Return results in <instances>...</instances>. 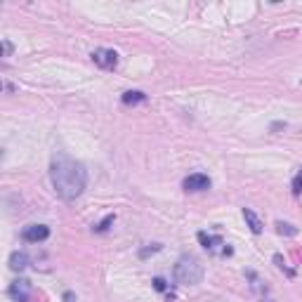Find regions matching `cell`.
I'll return each mask as SVG.
<instances>
[{"label": "cell", "instance_id": "7", "mask_svg": "<svg viewBox=\"0 0 302 302\" xmlns=\"http://www.w3.org/2000/svg\"><path fill=\"white\" fill-rule=\"evenodd\" d=\"M243 217H246V222H248L253 234H260V231H262V222H260V217L255 215L250 208H243Z\"/></svg>", "mask_w": 302, "mask_h": 302}, {"label": "cell", "instance_id": "11", "mask_svg": "<svg viewBox=\"0 0 302 302\" xmlns=\"http://www.w3.org/2000/svg\"><path fill=\"white\" fill-rule=\"evenodd\" d=\"M276 229H279V234H288V236H295L298 234V229L291 225H283V222H276Z\"/></svg>", "mask_w": 302, "mask_h": 302}, {"label": "cell", "instance_id": "4", "mask_svg": "<svg viewBox=\"0 0 302 302\" xmlns=\"http://www.w3.org/2000/svg\"><path fill=\"white\" fill-rule=\"evenodd\" d=\"M182 187L187 191H205V189H210V177H208V175H201V173L189 175L182 182Z\"/></svg>", "mask_w": 302, "mask_h": 302}, {"label": "cell", "instance_id": "2", "mask_svg": "<svg viewBox=\"0 0 302 302\" xmlns=\"http://www.w3.org/2000/svg\"><path fill=\"white\" fill-rule=\"evenodd\" d=\"M175 279L177 283H184V286H194L203 279V264L194 258V255H182L175 264Z\"/></svg>", "mask_w": 302, "mask_h": 302}, {"label": "cell", "instance_id": "6", "mask_svg": "<svg viewBox=\"0 0 302 302\" xmlns=\"http://www.w3.org/2000/svg\"><path fill=\"white\" fill-rule=\"evenodd\" d=\"M10 295L17 302H26V298H29V281H14L10 286Z\"/></svg>", "mask_w": 302, "mask_h": 302}, {"label": "cell", "instance_id": "12", "mask_svg": "<svg viewBox=\"0 0 302 302\" xmlns=\"http://www.w3.org/2000/svg\"><path fill=\"white\" fill-rule=\"evenodd\" d=\"M153 288H156V291H168V283H165V279H161V276H158V279H153Z\"/></svg>", "mask_w": 302, "mask_h": 302}, {"label": "cell", "instance_id": "14", "mask_svg": "<svg viewBox=\"0 0 302 302\" xmlns=\"http://www.w3.org/2000/svg\"><path fill=\"white\" fill-rule=\"evenodd\" d=\"M111 222H113V215H109L107 220H104V222H102V225L97 226V231H107V229H109V225H111Z\"/></svg>", "mask_w": 302, "mask_h": 302}, {"label": "cell", "instance_id": "10", "mask_svg": "<svg viewBox=\"0 0 302 302\" xmlns=\"http://www.w3.org/2000/svg\"><path fill=\"white\" fill-rule=\"evenodd\" d=\"M144 99H147L144 92H137V90L132 92V90H130V92L123 95V104H140V102H144Z\"/></svg>", "mask_w": 302, "mask_h": 302}, {"label": "cell", "instance_id": "9", "mask_svg": "<svg viewBox=\"0 0 302 302\" xmlns=\"http://www.w3.org/2000/svg\"><path fill=\"white\" fill-rule=\"evenodd\" d=\"M26 262H29V258H26L24 253H14L10 258V267L14 271H22V269H26Z\"/></svg>", "mask_w": 302, "mask_h": 302}, {"label": "cell", "instance_id": "13", "mask_svg": "<svg viewBox=\"0 0 302 302\" xmlns=\"http://www.w3.org/2000/svg\"><path fill=\"white\" fill-rule=\"evenodd\" d=\"M293 191H295V194H300V191H302V173L293 180Z\"/></svg>", "mask_w": 302, "mask_h": 302}, {"label": "cell", "instance_id": "1", "mask_svg": "<svg viewBox=\"0 0 302 302\" xmlns=\"http://www.w3.org/2000/svg\"><path fill=\"white\" fill-rule=\"evenodd\" d=\"M50 180L57 196H62L64 201H74L83 194L87 182V173L83 163L74 161L66 153H54L50 163Z\"/></svg>", "mask_w": 302, "mask_h": 302}, {"label": "cell", "instance_id": "8", "mask_svg": "<svg viewBox=\"0 0 302 302\" xmlns=\"http://www.w3.org/2000/svg\"><path fill=\"white\" fill-rule=\"evenodd\" d=\"M198 241H201L208 250H217V246H225V241H222L220 236H208L205 231H201V234H198Z\"/></svg>", "mask_w": 302, "mask_h": 302}, {"label": "cell", "instance_id": "3", "mask_svg": "<svg viewBox=\"0 0 302 302\" xmlns=\"http://www.w3.org/2000/svg\"><path fill=\"white\" fill-rule=\"evenodd\" d=\"M92 62H95L99 69L111 71V69L118 66V54L113 52V50H95V52H92Z\"/></svg>", "mask_w": 302, "mask_h": 302}, {"label": "cell", "instance_id": "5", "mask_svg": "<svg viewBox=\"0 0 302 302\" xmlns=\"http://www.w3.org/2000/svg\"><path fill=\"white\" fill-rule=\"evenodd\" d=\"M24 241H29V243H38V241H45V238L50 236V229L45 225H29L24 229Z\"/></svg>", "mask_w": 302, "mask_h": 302}]
</instances>
